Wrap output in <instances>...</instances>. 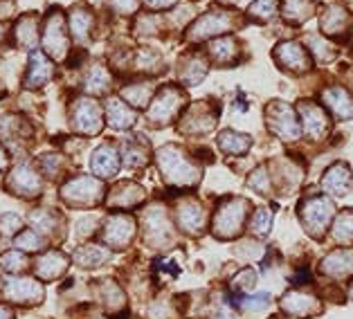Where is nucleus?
<instances>
[{
    "label": "nucleus",
    "instance_id": "nucleus-12",
    "mask_svg": "<svg viewBox=\"0 0 353 319\" xmlns=\"http://www.w3.org/2000/svg\"><path fill=\"white\" fill-rule=\"evenodd\" d=\"M144 238L153 247H165L171 240V225L162 207H151L144 214Z\"/></svg>",
    "mask_w": 353,
    "mask_h": 319
},
{
    "label": "nucleus",
    "instance_id": "nucleus-18",
    "mask_svg": "<svg viewBox=\"0 0 353 319\" xmlns=\"http://www.w3.org/2000/svg\"><path fill=\"white\" fill-rule=\"evenodd\" d=\"M90 169L97 178H113L119 171V153L113 144H101L90 158Z\"/></svg>",
    "mask_w": 353,
    "mask_h": 319
},
{
    "label": "nucleus",
    "instance_id": "nucleus-25",
    "mask_svg": "<svg viewBox=\"0 0 353 319\" xmlns=\"http://www.w3.org/2000/svg\"><path fill=\"white\" fill-rule=\"evenodd\" d=\"M299 113H301V128L311 137H320L326 131V115L322 113L320 106L306 101V103H301Z\"/></svg>",
    "mask_w": 353,
    "mask_h": 319
},
{
    "label": "nucleus",
    "instance_id": "nucleus-16",
    "mask_svg": "<svg viewBox=\"0 0 353 319\" xmlns=\"http://www.w3.org/2000/svg\"><path fill=\"white\" fill-rule=\"evenodd\" d=\"M230 25H232V21H230L228 14H223V12H210V14H205L203 19H198L194 23L192 32H189V39H192V41L210 39V37H214V34H221V32L230 30Z\"/></svg>",
    "mask_w": 353,
    "mask_h": 319
},
{
    "label": "nucleus",
    "instance_id": "nucleus-15",
    "mask_svg": "<svg viewBox=\"0 0 353 319\" xmlns=\"http://www.w3.org/2000/svg\"><path fill=\"white\" fill-rule=\"evenodd\" d=\"M30 227L39 231L43 238H61L63 236V218L61 214L50 207H37L30 214Z\"/></svg>",
    "mask_w": 353,
    "mask_h": 319
},
{
    "label": "nucleus",
    "instance_id": "nucleus-6",
    "mask_svg": "<svg viewBox=\"0 0 353 319\" xmlns=\"http://www.w3.org/2000/svg\"><path fill=\"white\" fill-rule=\"evenodd\" d=\"M248 207L250 205L245 200H239V198H232V200L223 203L219 207L216 216H214V231H216V236H221V238L236 236L241 225H243V220H245Z\"/></svg>",
    "mask_w": 353,
    "mask_h": 319
},
{
    "label": "nucleus",
    "instance_id": "nucleus-57",
    "mask_svg": "<svg viewBox=\"0 0 353 319\" xmlns=\"http://www.w3.org/2000/svg\"><path fill=\"white\" fill-rule=\"evenodd\" d=\"M351 295H353V290H351Z\"/></svg>",
    "mask_w": 353,
    "mask_h": 319
},
{
    "label": "nucleus",
    "instance_id": "nucleus-38",
    "mask_svg": "<svg viewBox=\"0 0 353 319\" xmlns=\"http://www.w3.org/2000/svg\"><path fill=\"white\" fill-rule=\"evenodd\" d=\"M283 16L292 23H304L313 14L311 0H283Z\"/></svg>",
    "mask_w": 353,
    "mask_h": 319
},
{
    "label": "nucleus",
    "instance_id": "nucleus-5",
    "mask_svg": "<svg viewBox=\"0 0 353 319\" xmlns=\"http://www.w3.org/2000/svg\"><path fill=\"white\" fill-rule=\"evenodd\" d=\"M70 124L79 135H97L104 124V115H101L99 103L90 97H79L72 101L70 106Z\"/></svg>",
    "mask_w": 353,
    "mask_h": 319
},
{
    "label": "nucleus",
    "instance_id": "nucleus-26",
    "mask_svg": "<svg viewBox=\"0 0 353 319\" xmlns=\"http://www.w3.org/2000/svg\"><path fill=\"white\" fill-rule=\"evenodd\" d=\"M94 292H97L99 301L104 304V308L108 310V313H117V310H122L126 306L122 288H119L117 283H113L110 279H101L97 283V288H94Z\"/></svg>",
    "mask_w": 353,
    "mask_h": 319
},
{
    "label": "nucleus",
    "instance_id": "nucleus-11",
    "mask_svg": "<svg viewBox=\"0 0 353 319\" xmlns=\"http://www.w3.org/2000/svg\"><path fill=\"white\" fill-rule=\"evenodd\" d=\"M34 277L39 281H57L61 279L63 274L70 268V258L59 249H48V252L39 254V258L34 261Z\"/></svg>",
    "mask_w": 353,
    "mask_h": 319
},
{
    "label": "nucleus",
    "instance_id": "nucleus-41",
    "mask_svg": "<svg viewBox=\"0 0 353 319\" xmlns=\"http://www.w3.org/2000/svg\"><path fill=\"white\" fill-rule=\"evenodd\" d=\"M236 43L232 41V39H221V41H214L212 43V48H210V54L214 61H219V63H230V61H234V56H236Z\"/></svg>",
    "mask_w": 353,
    "mask_h": 319
},
{
    "label": "nucleus",
    "instance_id": "nucleus-22",
    "mask_svg": "<svg viewBox=\"0 0 353 319\" xmlns=\"http://www.w3.org/2000/svg\"><path fill=\"white\" fill-rule=\"evenodd\" d=\"M274 56H277V61L281 65H286L288 70L304 72L308 68V56L299 43H281L277 52H274Z\"/></svg>",
    "mask_w": 353,
    "mask_h": 319
},
{
    "label": "nucleus",
    "instance_id": "nucleus-40",
    "mask_svg": "<svg viewBox=\"0 0 353 319\" xmlns=\"http://www.w3.org/2000/svg\"><path fill=\"white\" fill-rule=\"evenodd\" d=\"M14 245L16 249H21V252L32 254V252H41V249L46 247V238L34 229H23L21 234L14 238Z\"/></svg>",
    "mask_w": 353,
    "mask_h": 319
},
{
    "label": "nucleus",
    "instance_id": "nucleus-19",
    "mask_svg": "<svg viewBox=\"0 0 353 319\" xmlns=\"http://www.w3.org/2000/svg\"><path fill=\"white\" fill-rule=\"evenodd\" d=\"M110 256H113V252H110L108 247L99 245V243H83L74 249L72 254V261L79 265V268H85V270H92V268H101L104 263L110 261Z\"/></svg>",
    "mask_w": 353,
    "mask_h": 319
},
{
    "label": "nucleus",
    "instance_id": "nucleus-54",
    "mask_svg": "<svg viewBox=\"0 0 353 319\" xmlns=\"http://www.w3.org/2000/svg\"><path fill=\"white\" fill-rule=\"evenodd\" d=\"M5 169H7V151L0 146V174H3Z\"/></svg>",
    "mask_w": 353,
    "mask_h": 319
},
{
    "label": "nucleus",
    "instance_id": "nucleus-55",
    "mask_svg": "<svg viewBox=\"0 0 353 319\" xmlns=\"http://www.w3.org/2000/svg\"><path fill=\"white\" fill-rule=\"evenodd\" d=\"M216 319H230V317H228V315H219Z\"/></svg>",
    "mask_w": 353,
    "mask_h": 319
},
{
    "label": "nucleus",
    "instance_id": "nucleus-32",
    "mask_svg": "<svg viewBox=\"0 0 353 319\" xmlns=\"http://www.w3.org/2000/svg\"><path fill=\"white\" fill-rule=\"evenodd\" d=\"M205 74H208V63H205L198 54H194V56H189L187 61L183 63L180 79H183L187 85H198V83L203 81Z\"/></svg>",
    "mask_w": 353,
    "mask_h": 319
},
{
    "label": "nucleus",
    "instance_id": "nucleus-28",
    "mask_svg": "<svg viewBox=\"0 0 353 319\" xmlns=\"http://www.w3.org/2000/svg\"><path fill=\"white\" fill-rule=\"evenodd\" d=\"M216 124V119L210 113H203V106H196L192 108V113H189L185 119H183V133H194V135H201V133H208L210 128H214Z\"/></svg>",
    "mask_w": 353,
    "mask_h": 319
},
{
    "label": "nucleus",
    "instance_id": "nucleus-17",
    "mask_svg": "<svg viewBox=\"0 0 353 319\" xmlns=\"http://www.w3.org/2000/svg\"><path fill=\"white\" fill-rule=\"evenodd\" d=\"M52 76H54L52 61H50L46 54H41V52H32L28 72H25V85H28V88H41V85H46Z\"/></svg>",
    "mask_w": 353,
    "mask_h": 319
},
{
    "label": "nucleus",
    "instance_id": "nucleus-30",
    "mask_svg": "<svg viewBox=\"0 0 353 319\" xmlns=\"http://www.w3.org/2000/svg\"><path fill=\"white\" fill-rule=\"evenodd\" d=\"M324 272L331 277H342V274L353 272V252H333L324 258Z\"/></svg>",
    "mask_w": 353,
    "mask_h": 319
},
{
    "label": "nucleus",
    "instance_id": "nucleus-13",
    "mask_svg": "<svg viewBox=\"0 0 353 319\" xmlns=\"http://www.w3.org/2000/svg\"><path fill=\"white\" fill-rule=\"evenodd\" d=\"M268 124L281 140H297L301 133V126L292 115V108L286 103H272L268 110Z\"/></svg>",
    "mask_w": 353,
    "mask_h": 319
},
{
    "label": "nucleus",
    "instance_id": "nucleus-49",
    "mask_svg": "<svg viewBox=\"0 0 353 319\" xmlns=\"http://www.w3.org/2000/svg\"><path fill=\"white\" fill-rule=\"evenodd\" d=\"M234 286L236 288H243V290H252L256 286V274L252 270H243L239 274V277L234 279Z\"/></svg>",
    "mask_w": 353,
    "mask_h": 319
},
{
    "label": "nucleus",
    "instance_id": "nucleus-23",
    "mask_svg": "<svg viewBox=\"0 0 353 319\" xmlns=\"http://www.w3.org/2000/svg\"><path fill=\"white\" fill-rule=\"evenodd\" d=\"M106 119L110 126L117 128V131H126V128H131L135 124V113L128 103L113 97L106 103Z\"/></svg>",
    "mask_w": 353,
    "mask_h": 319
},
{
    "label": "nucleus",
    "instance_id": "nucleus-7",
    "mask_svg": "<svg viewBox=\"0 0 353 319\" xmlns=\"http://www.w3.org/2000/svg\"><path fill=\"white\" fill-rule=\"evenodd\" d=\"M183 106H185L183 90H178L176 85H167V88H162L156 97H153L149 106V119L158 126L169 124Z\"/></svg>",
    "mask_w": 353,
    "mask_h": 319
},
{
    "label": "nucleus",
    "instance_id": "nucleus-14",
    "mask_svg": "<svg viewBox=\"0 0 353 319\" xmlns=\"http://www.w3.org/2000/svg\"><path fill=\"white\" fill-rule=\"evenodd\" d=\"M299 216L304 218L306 229L311 231L313 236H317V234H322L324 225L333 216V205L326 200V198H311V200L304 203V209L299 212Z\"/></svg>",
    "mask_w": 353,
    "mask_h": 319
},
{
    "label": "nucleus",
    "instance_id": "nucleus-3",
    "mask_svg": "<svg viewBox=\"0 0 353 319\" xmlns=\"http://www.w3.org/2000/svg\"><path fill=\"white\" fill-rule=\"evenodd\" d=\"M0 297L7 304L16 306H37L46 299V288L37 277H25V274H5L0 279Z\"/></svg>",
    "mask_w": 353,
    "mask_h": 319
},
{
    "label": "nucleus",
    "instance_id": "nucleus-51",
    "mask_svg": "<svg viewBox=\"0 0 353 319\" xmlns=\"http://www.w3.org/2000/svg\"><path fill=\"white\" fill-rule=\"evenodd\" d=\"M268 295H256V297H250V299H245L243 301V306L245 308H250V310H256V308H265L268 306Z\"/></svg>",
    "mask_w": 353,
    "mask_h": 319
},
{
    "label": "nucleus",
    "instance_id": "nucleus-52",
    "mask_svg": "<svg viewBox=\"0 0 353 319\" xmlns=\"http://www.w3.org/2000/svg\"><path fill=\"white\" fill-rule=\"evenodd\" d=\"M178 0H146V5L151 7V10H167V7H174Z\"/></svg>",
    "mask_w": 353,
    "mask_h": 319
},
{
    "label": "nucleus",
    "instance_id": "nucleus-39",
    "mask_svg": "<svg viewBox=\"0 0 353 319\" xmlns=\"http://www.w3.org/2000/svg\"><path fill=\"white\" fill-rule=\"evenodd\" d=\"M281 306L292 315H308V313H313V310H317V301L313 297L299 295V292H290V295L283 299Z\"/></svg>",
    "mask_w": 353,
    "mask_h": 319
},
{
    "label": "nucleus",
    "instance_id": "nucleus-21",
    "mask_svg": "<svg viewBox=\"0 0 353 319\" xmlns=\"http://www.w3.org/2000/svg\"><path fill=\"white\" fill-rule=\"evenodd\" d=\"M176 220L183 231H187V234H201V229L205 225V212L203 207L194 203V200H187L178 207L176 212Z\"/></svg>",
    "mask_w": 353,
    "mask_h": 319
},
{
    "label": "nucleus",
    "instance_id": "nucleus-46",
    "mask_svg": "<svg viewBox=\"0 0 353 319\" xmlns=\"http://www.w3.org/2000/svg\"><path fill=\"white\" fill-rule=\"evenodd\" d=\"M248 14H250V16H254V19L268 21L270 16L274 14V0H254V3L250 5Z\"/></svg>",
    "mask_w": 353,
    "mask_h": 319
},
{
    "label": "nucleus",
    "instance_id": "nucleus-50",
    "mask_svg": "<svg viewBox=\"0 0 353 319\" xmlns=\"http://www.w3.org/2000/svg\"><path fill=\"white\" fill-rule=\"evenodd\" d=\"M110 5L122 14H133L137 10V0H110Z\"/></svg>",
    "mask_w": 353,
    "mask_h": 319
},
{
    "label": "nucleus",
    "instance_id": "nucleus-33",
    "mask_svg": "<svg viewBox=\"0 0 353 319\" xmlns=\"http://www.w3.org/2000/svg\"><path fill=\"white\" fill-rule=\"evenodd\" d=\"M151 94H153V85L149 81L131 83L122 88V97L128 106H146L151 101Z\"/></svg>",
    "mask_w": 353,
    "mask_h": 319
},
{
    "label": "nucleus",
    "instance_id": "nucleus-44",
    "mask_svg": "<svg viewBox=\"0 0 353 319\" xmlns=\"http://www.w3.org/2000/svg\"><path fill=\"white\" fill-rule=\"evenodd\" d=\"M333 236L335 240H342V243H353V212L340 214L338 220H335Z\"/></svg>",
    "mask_w": 353,
    "mask_h": 319
},
{
    "label": "nucleus",
    "instance_id": "nucleus-35",
    "mask_svg": "<svg viewBox=\"0 0 353 319\" xmlns=\"http://www.w3.org/2000/svg\"><path fill=\"white\" fill-rule=\"evenodd\" d=\"M250 144H252V142H250L248 135H241V133H234V131H225V133H221V137H219V146L230 155H243L250 149Z\"/></svg>",
    "mask_w": 353,
    "mask_h": 319
},
{
    "label": "nucleus",
    "instance_id": "nucleus-8",
    "mask_svg": "<svg viewBox=\"0 0 353 319\" xmlns=\"http://www.w3.org/2000/svg\"><path fill=\"white\" fill-rule=\"evenodd\" d=\"M43 48L52 59L57 61H63L68 56V32H65V23L63 16L59 12L48 14L46 23H43V34H41Z\"/></svg>",
    "mask_w": 353,
    "mask_h": 319
},
{
    "label": "nucleus",
    "instance_id": "nucleus-34",
    "mask_svg": "<svg viewBox=\"0 0 353 319\" xmlns=\"http://www.w3.org/2000/svg\"><path fill=\"white\" fill-rule=\"evenodd\" d=\"M30 268V258L21 249H10V252L0 254V270L7 274H21Z\"/></svg>",
    "mask_w": 353,
    "mask_h": 319
},
{
    "label": "nucleus",
    "instance_id": "nucleus-10",
    "mask_svg": "<svg viewBox=\"0 0 353 319\" xmlns=\"http://www.w3.org/2000/svg\"><path fill=\"white\" fill-rule=\"evenodd\" d=\"M32 137V126L25 122V117L5 115L0 117V142L5 151H21L23 142Z\"/></svg>",
    "mask_w": 353,
    "mask_h": 319
},
{
    "label": "nucleus",
    "instance_id": "nucleus-47",
    "mask_svg": "<svg viewBox=\"0 0 353 319\" xmlns=\"http://www.w3.org/2000/svg\"><path fill=\"white\" fill-rule=\"evenodd\" d=\"M97 231V218L94 216H83L74 223V236L77 238H88Z\"/></svg>",
    "mask_w": 353,
    "mask_h": 319
},
{
    "label": "nucleus",
    "instance_id": "nucleus-4",
    "mask_svg": "<svg viewBox=\"0 0 353 319\" xmlns=\"http://www.w3.org/2000/svg\"><path fill=\"white\" fill-rule=\"evenodd\" d=\"M5 187L10 189V194L19 198H37L43 194V178L41 169H37L32 162H19L12 171L7 174Z\"/></svg>",
    "mask_w": 353,
    "mask_h": 319
},
{
    "label": "nucleus",
    "instance_id": "nucleus-48",
    "mask_svg": "<svg viewBox=\"0 0 353 319\" xmlns=\"http://www.w3.org/2000/svg\"><path fill=\"white\" fill-rule=\"evenodd\" d=\"M270 223H272V216L265 209H261L254 216V223H252L254 234H268V231H270Z\"/></svg>",
    "mask_w": 353,
    "mask_h": 319
},
{
    "label": "nucleus",
    "instance_id": "nucleus-20",
    "mask_svg": "<svg viewBox=\"0 0 353 319\" xmlns=\"http://www.w3.org/2000/svg\"><path fill=\"white\" fill-rule=\"evenodd\" d=\"M142 200L144 189L135 183H119L106 198L108 207H115V209H131V207H137Z\"/></svg>",
    "mask_w": 353,
    "mask_h": 319
},
{
    "label": "nucleus",
    "instance_id": "nucleus-1",
    "mask_svg": "<svg viewBox=\"0 0 353 319\" xmlns=\"http://www.w3.org/2000/svg\"><path fill=\"white\" fill-rule=\"evenodd\" d=\"M104 183L94 176H72L59 189V198L72 209H92L104 200Z\"/></svg>",
    "mask_w": 353,
    "mask_h": 319
},
{
    "label": "nucleus",
    "instance_id": "nucleus-56",
    "mask_svg": "<svg viewBox=\"0 0 353 319\" xmlns=\"http://www.w3.org/2000/svg\"><path fill=\"white\" fill-rule=\"evenodd\" d=\"M223 3H234V0H223Z\"/></svg>",
    "mask_w": 353,
    "mask_h": 319
},
{
    "label": "nucleus",
    "instance_id": "nucleus-24",
    "mask_svg": "<svg viewBox=\"0 0 353 319\" xmlns=\"http://www.w3.org/2000/svg\"><path fill=\"white\" fill-rule=\"evenodd\" d=\"M14 39L25 50H34V48H37L39 41H41L39 19H37V16H23V19L16 23V28H14Z\"/></svg>",
    "mask_w": 353,
    "mask_h": 319
},
{
    "label": "nucleus",
    "instance_id": "nucleus-29",
    "mask_svg": "<svg viewBox=\"0 0 353 319\" xmlns=\"http://www.w3.org/2000/svg\"><path fill=\"white\" fill-rule=\"evenodd\" d=\"M322 187L331 194H347L351 189V171L344 165L329 169V174L322 180Z\"/></svg>",
    "mask_w": 353,
    "mask_h": 319
},
{
    "label": "nucleus",
    "instance_id": "nucleus-27",
    "mask_svg": "<svg viewBox=\"0 0 353 319\" xmlns=\"http://www.w3.org/2000/svg\"><path fill=\"white\" fill-rule=\"evenodd\" d=\"M324 101L329 103V108L333 110V115H338L340 119H349L353 117V97L344 90L333 85V88L324 90Z\"/></svg>",
    "mask_w": 353,
    "mask_h": 319
},
{
    "label": "nucleus",
    "instance_id": "nucleus-53",
    "mask_svg": "<svg viewBox=\"0 0 353 319\" xmlns=\"http://www.w3.org/2000/svg\"><path fill=\"white\" fill-rule=\"evenodd\" d=\"M0 319H16L10 304H0Z\"/></svg>",
    "mask_w": 353,
    "mask_h": 319
},
{
    "label": "nucleus",
    "instance_id": "nucleus-36",
    "mask_svg": "<svg viewBox=\"0 0 353 319\" xmlns=\"http://www.w3.org/2000/svg\"><path fill=\"white\" fill-rule=\"evenodd\" d=\"M83 83H85L83 88L88 90V92L101 94V92H106L110 88V74H108V70H106L104 65L97 63V65L90 68V72H88V76H85Z\"/></svg>",
    "mask_w": 353,
    "mask_h": 319
},
{
    "label": "nucleus",
    "instance_id": "nucleus-37",
    "mask_svg": "<svg viewBox=\"0 0 353 319\" xmlns=\"http://www.w3.org/2000/svg\"><path fill=\"white\" fill-rule=\"evenodd\" d=\"M349 23V14L342 10V7L333 5V7H326V12L322 16V28L324 32L329 34H340Z\"/></svg>",
    "mask_w": 353,
    "mask_h": 319
},
{
    "label": "nucleus",
    "instance_id": "nucleus-9",
    "mask_svg": "<svg viewBox=\"0 0 353 319\" xmlns=\"http://www.w3.org/2000/svg\"><path fill=\"white\" fill-rule=\"evenodd\" d=\"M135 236V220L126 214H113L108 216L101 227V238L110 249H122Z\"/></svg>",
    "mask_w": 353,
    "mask_h": 319
},
{
    "label": "nucleus",
    "instance_id": "nucleus-43",
    "mask_svg": "<svg viewBox=\"0 0 353 319\" xmlns=\"http://www.w3.org/2000/svg\"><path fill=\"white\" fill-rule=\"evenodd\" d=\"M23 231V218L19 216V214H0V236L5 238H16Z\"/></svg>",
    "mask_w": 353,
    "mask_h": 319
},
{
    "label": "nucleus",
    "instance_id": "nucleus-2",
    "mask_svg": "<svg viewBox=\"0 0 353 319\" xmlns=\"http://www.w3.org/2000/svg\"><path fill=\"white\" fill-rule=\"evenodd\" d=\"M158 167L171 187H192L201 178L198 167L174 144L162 146L158 151Z\"/></svg>",
    "mask_w": 353,
    "mask_h": 319
},
{
    "label": "nucleus",
    "instance_id": "nucleus-31",
    "mask_svg": "<svg viewBox=\"0 0 353 319\" xmlns=\"http://www.w3.org/2000/svg\"><path fill=\"white\" fill-rule=\"evenodd\" d=\"M92 14L88 10H72L70 14V30H72V37L83 43L90 39V32H92Z\"/></svg>",
    "mask_w": 353,
    "mask_h": 319
},
{
    "label": "nucleus",
    "instance_id": "nucleus-45",
    "mask_svg": "<svg viewBox=\"0 0 353 319\" xmlns=\"http://www.w3.org/2000/svg\"><path fill=\"white\" fill-rule=\"evenodd\" d=\"M39 169L48 178L61 176V171H63V158L59 153H46L43 158H39Z\"/></svg>",
    "mask_w": 353,
    "mask_h": 319
},
{
    "label": "nucleus",
    "instance_id": "nucleus-42",
    "mask_svg": "<svg viewBox=\"0 0 353 319\" xmlns=\"http://www.w3.org/2000/svg\"><path fill=\"white\" fill-rule=\"evenodd\" d=\"M122 160L126 162L128 167H144L146 165V146H140V140H133V142H126L124 144V151H122Z\"/></svg>",
    "mask_w": 353,
    "mask_h": 319
}]
</instances>
